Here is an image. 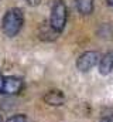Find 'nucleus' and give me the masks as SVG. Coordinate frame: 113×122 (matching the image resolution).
I'll return each mask as SVG.
<instances>
[{"label": "nucleus", "instance_id": "obj_1", "mask_svg": "<svg viewBox=\"0 0 113 122\" xmlns=\"http://www.w3.org/2000/svg\"><path fill=\"white\" fill-rule=\"evenodd\" d=\"M24 24V14L20 9L13 7L10 10H7L3 16L1 20V30L4 33V36L7 37H14L17 36L21 27Z\"/></svg>", "mask_w": 113, "mask_h": 122}, {"label": "nucleus", "instance_id": "obj_12", "mask_svg": "<svg viewBox=\"0 0 113 122\" xmlns=\"http://www.w3.org/2000/svg\"><path fill=\"white\" fill-rule=\"evenodd\" d=\"M3 82H4V77L0 74V94H1V91H3Z\"/></svg>", "mask_w": 113, "mask_h": 122}, {"label": "nucleus", "instance_id": "obj_14", "mask_svg": "<svg viewBox=\"0 0 113 122\" xmlns=\"http://www.w3.org/2000/svg\"><path fill=\"white\" fill-rule=\"evenodd\" d=\"M0 122H4V121H3V118H1V117H0Z\"/></svg>", "mask_w": 113, "mask_h": 122}, {"label": "nucleus", "instance_id": "obj_3", "mask_svg": "<svg viewBox=\"0 0 113 122\" xmlns=\"http://www.w3.org/2000/svg\"><path fill=\"white\" fill-rule=\"evenodd\" d=\"M99 61H100V54L98 51H86L84 54H81L79 58L76 60V68L82 72H88Z\"/></svg>", "mask_w": 113, "mask_h": 122}, {"label": "nucleus", "instance_id": "obj_2", "mask_svg": "<svg viewBox=\"0 0 113 122\" xmlns=\"http://www.w3.org/2000/svg\"><path fill=\"white\" fill-rule=\"evenodd\" d=\"M66 17H68V10H66V4L62 0H55L51 6V16H50V26L56 31H61L65 29L66 24Z\"/></svg>", "mask_w": 113, "mask_h": 122}, {"label": "nucleus", "instance_id": "obj_8", "mask_svg": "<svg viewBox=\"0 0 113 122\" xmlns=\"http://www.w3.org/2000/svg\"><path fill=\"white\" fill-rule=\"evenodd\" d=\"M75 6L82 16H88L93 11V0H75Z\"/></svg>", "mask_w": 113, "mask_h": 122}, {"label": "nucleus", "instance_id": "obj_13", "mask_svg": "<svg viewBox=\"0 0 113 122\" xmlns=\"http://www.w3.org/2000/svg\"><path fill=\"white\" fill-rule=\"evenodd\" d=\"M106 1H108V4H109V6H112V7H113V0H106Z\"/></svg>", "mask_w": 113, "mask_h": 122}, {"label": "nucleus", "instance_id": "obj_7", "mask_svg": "<svg viewBox=\"0 0 113 122\" xmlns=\"http://www.w3.org/2000/svg\"><path fill=\"white\" fill-rule=\"evenodd\" d=\"M59 33H56L51 26L50 23H42L38 29V37L44 41H54L56 37H58Z\"/></svg>", "mask_w": 113, "mask_h": 122}, {"label": "nucleus", "instance_id": "obj_4", "mask_svg": "<svg viewBox=\"0 0 113 122\" xmlns=\"http://www.w3.org/2000/svg\"><path fill=\"white\" fill-rule=\"evenodd\" d=\"M23 88V80L19 77H6L3 82V94L7 95H14L19 94Z\"/></svg>", "mask_w": 113, "mask_h": 122}, {"label": "nucleus", "instance_id": "obj_5", "mask_svg": "<svg viewBox=\"0 0 113 122\" xmlns=\"http://www.w3.org/2000/svg\"><path fill=\"white\" fill-rule=\"evenodd\" d=\"M44 102L51 107H61L65 102V95L59 90H51L44 95Z\"/></svg>", "mask_w": 113, "mask_h": 122}, {"label": "nucleus", "instance_id": "obj_9", "mask_svg": "<svg viewBox=\"0 0 113 122\" xmlns=\"http://www.w3.org/2000/svg\"><path fill=\"white\" fill-rule=\"evenodd\" d=\"M6 122H28V119H27L26 115H23V114H17V115H13V117L7 118V121Z\"/></svg>", "mask_w": 113, "mask_h": 122}, {"label": "nucleus", "instance_id": "obj_10", "mask_svg": "<svg viewBox=\"0 0 113 122\" xmlns=\"http://www.w3.org/2000/svg\"><path fill=\"white\" fill-rule=\"evenodd\" d=\"M100 122H113V115H105V117H102Z\"/></svg>", "mask_w": 113, "mask_h": 122}, {"label": "nucleus", "instance_id": "obj_6", "mask_svg": "<svg viewBox=\"0 0 113 122\" xmlns=\"http://www.w3.org/2000/svg\"><path fill=\"white\" fill-rule=\"evenodd\" d=\"M113 71V50L106 53L99 61V72L102 75H108Z\"/></svg>", "mask_w": 113, "mask_h": 122}, {"label": "nucleus", "instance_id": "obj_11", "mask_svg": "<svg viewBox=\"0 0 113 122\" xmlns=\"http://www.w3.org/2000/svg\"><path fill=\"white\" fill-rule=\"evenodd\" d=\"M26 1H27V4H30V6H37V4H40L41 0H26Z\"/></svg>", "mask_w": 113, "mask_h": 122}]
</instances>
